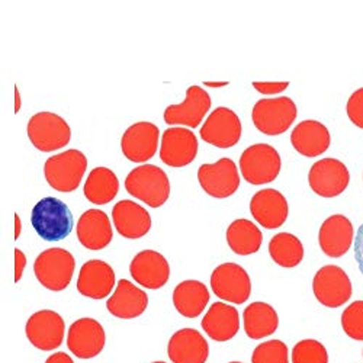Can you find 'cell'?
I'll use <instances>...</instances> for the list:
<instances>
[{"label":"cell","instance_id":"obj_6","mask_svg":"<svg viewBox=\"0 0 363 363\" xmlns=\"http://www.w3.org/2000/svg\"><path fill=\"white\" fill-rule=\"evenodd\" d=\"M26 131L33 145L44 153L66 147L72 138V128L66 119L52 112L35 113L29 119Z\"/></svg>","mask_w":363,"mask_h":363},{"label":"cell","instance_id":"obj_14","mask_svg":"<svg viewBox=\"0 0 363 363\" xmlns=\"http://www.w3.org/2000/svg\"><path fill=\"white\" fill-rule=\"evenodd\" d=\"M106 335L99 321L80 318L74 321L67 335V346L79 359H94L105 347Z\"/></svg>","mask_w":363,"mask_h":363},{"label":"cell","instance_id":"obj_30","mask_svg":"<svg viewBox=\"0 0 363 363\" xmlns=\"http://www.w3.org/2000/svg\"><path fill=\"white\" fill-rule=\"evenodd\" d=\"M227 243L235 255H255L263 243V234L252 221L245 218L235 220L227 230Z\"/></svg>","mask_w":363,"mask_h":363},{"label":"cell","instance_id":"obj_44","mask_svg":"<svg viewBox=\"0 0 363 363\" xmlns=\"http://www.w3.org/2000/svg\"><path fill=\"white\" fill-rule=\"evenodd\" d=\"M230 363H241V362H230Z\"/></svg>","mask_w":363,"mask_h":363},{"label":"cell","instance_id":"obj_9","mask_svg":"<svg viewBox=\"0 0 363 363\" xmlns=\"http://www.w3.org/2000/svg\"><path fill=\"white\" fill-rule=\"evenodd\" d=\"M213 292L223 301L245 304L252 294V282L247 272L235 263L220 264L211 275Z\"/></svg>","mask_w":363,"mask_h":363},{"label":"cell","instance_id":"obj_13","mask_svg":"<svg viewBox=\"0 0 363 363\" xmlns=\"http://www.w3.org/2000/svg\"><path fill=\"white\" fill-rule=\"evenodd\" d=\"M201 138L218 148H230L235 145L241 138L240 118L228 108H217L202 125Z\"/></svg>","mask_w":363,"mask_h":363},{"label":"cell","instance_id":"obj_37","mask_svg":"<svg viewBox=\"0 0 363 363\" xmlns=\"http://www.w3.org/2000/svg\"><path fill=\"white\" fill-rule=\"evenodd\" d=\"M255 89L257 92L263 95H278L284 92L285 89H288L289 83L288 82H278V83H262V82H255L253 83Z\"/></svg>","mask_w":363,"mask_h":363},{"label":"cell","instance_id":"obj_39","mask_svg":"<svg viewBox=\"0 0 363 363\" xmlns=\"http://www.w3.org/2000/svg\"><path fill=\"white\" fill-rule=\"evenodd\" d=\"M25 266H26L25 255L19 249H15V282L21 281Z\"/></svg>","mask_w":363,"mask_h":363},{"label":"cell","instance_id":"obj_36","mask_svg":"<svg viewBox=\"0 0 363 363\" xmlns=\"http://www.w3.org/2000/svg\"><path fill=\"white\" fill-rule=\"evenodd\" d=\"M347 116L352 123L363 130V87L357 89L347 101Z\"/></svg>","mask_w":363,"mask_h":363},{"label":"cell","instance_id":"obj_42","mask_svg":"<svg viewBox=\"0 0 363 363\" xmlns=\"http://www.w3.org/2000/svg\"><path fill=\"white\" fill-rule=\"evenodd\" d=\"M15 221H16V233H15V240L19 237V228H21V223H19V217L15 216Z\"/></svg>","mask_w":363,"mask_h":363},{"label":"cell","instance_id":"obj_41","mask_svg":"<svg viewBox=\"0 0 363 363\" xmlns=\"http://www.w3.org/2000/svg\"><path fill=\"white\" fill-rule=\"evenodd\" d=\"M203 84H206V86H209V87H221V86H225V84H228L227 82H221V83H213V82H205Z\"/></svg>","mask_w":363,"mask_h":363},{"label":"cell","instance_id":"obj_43","mask_svg":"<svg viewBox=\"0 0 363 363\" xmlns=\"http://www.w3.org/2000/svg\"><path fill=\"white\" fill-rule=\"evenodd\" d=\"M153 363H166V362H153Z\"/></svg>","mask_w":363,"mask_h":363},{"label":"cell","instance_id":"obj_1","mask_svg":"<svg viewBox=\"0 0 363 363\" xmlns=\"http://www.w3.org/2000/svg\"><path fill=\"white\" fill-rule=\"evenodd\" d=\"M127 192L151 208H160L170 196V182L163 169L155 164L138 166L125 179Z\"/></svg>","mask_w":363,"mask_h":363},{"label":"cell","instance_id":"obj_2","mask_svg":"<svg viewBox=\"0 0 363 363\" xmlns=\"http://www.w3.org/2000/svg\"><path fill=\"white\" fill-rule=\"evenodd\" d=\"M31 223L37 234L45 241L65 240L74 224L69 206L52 196L38 201L31 213Z\"/></svg>","mask_w":363,"mask_h":363},{"label":"cell","instance_id":"obj_18","mask_svg":"<svg viewBox=\"0 0 363 363\" xmlns=\"http://www.w3.org/2000/svg\"><path fill=\"white\" fill-rule=\"evenodd\" d=\"M130 272L138 285L147 289H160L169 281L170 266L163 255L155 250H143L133 259Z\"/></svg>","mask_w":363,"mask_h":363},{"label":"cell","instance_id":"obj_15","mask_svg":"<svg viewBox=\"0 0 363 363\" xmlns=\"http://www.w3.org/2000/svg\"><path fill=\"white\" fill-rule=\"evenodd\" d=\"M198 155V138L186 128H169L164 131L160 147V159L166 166L185 167Z\"/></svg>","mask_w":363,"mask_h":363},{"label":"cell","instance_id":"obj_23","mask_svg":"<svg viewBox=\"0 0 363 363\" xmlns=\"http://www.w3.org/2000/svg\"><path fill=\"white\" fill-rule=\"evenodd\" d=\"M77 238L89 250H102L112 241V225L108 216L99 209H89L79 218Z\"/></svg>","mask_w":363,"mask_h":363},{"label":"cell","instance_id":"obj_3","mask_svg":"<svg viewBox=\"0 0 363 363\" xmlns=\"http://www.w3.org/2000/svg\"><path fill=\"white\" fill-rule=\"evenodd\" d=\"M87 169V159L79 150H67L45 162L44 174L48 185L58 192H73L79 188Z\"/></svg>","mask_w":363,"mask_h":363},{"label":"cell","instance_id":"obj_22","mask_svg":"<svg viewBox=\"0 0 363 363\" xmlns=\"http://www.w3.org/2000/svg\"><path fill=\"white\" fill-rule=\"evenodd\" d=\"M318 241L324 255L333 259L342 257L352 247L353 224L345 216H333L323 223Z\"/></svg>","mask_w":363,"mask_h":363},{"label":"cell","instance_id":"obj_5","mask_svg":"<svg viewBox=\"0 0 363 363\" xmlns=\"http://www.w3.org/2000/svg\"><path fill=\"white\" fill-rule=\"evenodd\" d=\"M282 167L278 151L269 144H255L243 151L240 170L250 185H266L274 182Z\"/></svg>","mask_w":363,"mask_h":363},{"label":"cell","instance_id":"obj_20","mask_svg":"<svg viewBox=\"0 0 363 363\" xmlns=\"http://www.w3.org/2000/svg\"><path fill=\"white\" fill-rule=\"evenodd\" d=\"M115 285V272L104 260L86 262L79 274L77 291L87 298L104 299L106 298Z\"/></svg>","mask_w":363,"mask_h":363},{"label":"cell","instance_id":"obj_25","mask_svg":"<svg viewBox=\"0 0 363 363\" xmlns=\"http://www.w3.org/2000/svg\"><path fill=\"white\" fill-rule=\"evenodd\" d=\"M112 220L118 233L131 240L144 237L151 228V217L134 201H119L112 209Z\"/></svg>","mask_w":363,"mask_h":363},{"label":"cell","instance_id":"obj_26","mask_svg":"<svg viewBox=\"0 0 363 363\" xmlns=\"http://www.w3.org/2000/svg\"><path fill=\"white\" fill-rule=\"evenodd\" d=\"M330 141L331 138L328 128L314 119L302 121L291 134L294 148L306 157H317L324 155L330 147Z\"/></svg>","mask_w":363,"mask_h":363},{"label":"cell","instance_id":"obj_32","mask_svg":"<svg viewBox=\"0 0 363 363\" xmlns=\"http://www.w3.org/2000/svg\"><path fill=\"white\" fill-rule=\"evenodd\" d=\"M269 253L277 264L291 269L298 266L304 259V246L296 235L279 233L270 240Z\"/></svg>","mask_w":363,"mask_h":363},{"label":"cell","instance_id":"obj_21","mask_svg":"<svg viewBox=\"0 0 363 363\" xmlns=\"http://www.w3.org/2000/svg\"><path fill=\"white\" fill-rule=\"evenodd\" d=\"M167 354L173 363H205L209 346L198 330L182 328L172 336Z\"/></svg>","mask_w":363,"mask_h":363},{"label":"cell","instance_id":"obj_35","mask_svg":"<svg viewBox=\"0 0 363 363\" xmlns=\"http://www.w3.org/2000/svg\"><path fill=\"white\" fill-rule=\"evenodd\" d=\"M342 327L346 335L363 342V301H354L342 314Z\"/></svg>","mask_w":363,"mask_h":363},{"label":"cell","instance_id":"obj_33","mask_svg":"<svg viewBox=\"0 0 363 363\" xmlns=\"http://www.w3.org/2000/svg\"><path fill=\"white\" fill-rule=\"evenodd\" d=\"M292 363H328V352L317 340H301L294 346Z\"/></svg>","mask_w":363,"mask_h":363},{"label":"cell","instance_id":"obj_40","mask_svg":"<svg viewBox=\"0 0 363 363\" xmlns=\"http://www.w3.org/2000/svg\"><path fill=\"white\" fill-rule=\"evenodd\" d=\"M45 363H74L73 359L67 354V353H63V352H58V353H54L51 354Z\"/></svg>","mask_w":363,"mask_h":363},{"label":"cell","instance_id":"obj_8","mask_svg":"<svg viewBox=\"0 0 363 363\" xmlns=\"http://www.w3.org/2000/svg\"><path fill=\"white\" fill-rule=\"evenodd\" d=\"M313 291L321 306L327 308H339L350 299L353 288L347 274L342 267L327 264L315 274Z\"/></svg>","mask_w":363,"mask_h":363},{"label":"cell","instance_id":"obj_4","mask_svg":"<svg viewBox=\"0 0 363 363\" xmlns=\"http://www.w3.org/2000/svg\"><path fill=\"white\" fill-rule=\"evenodd\" d=\"M76 269L73 255L65 249H48L43 252L34 263V274L38 282L54 292L66 289Z\"/></svg>","mask_w":363,"mask_h":363},{"label":"cell","instance_id":"obj_16","mask_svg":"<svg viewBox=\"0 0 363 363\" xmlns=\"http://www.w3.org/2000/svg\"><path fill=\"white\" fill-rule=\"evenodd\" d=\"M211 108V98L199 86H191L186 90L185 101L179 105H170L164 111V123L169 125L199 127L201 121Z\"/></svg>","mask_w":363,"mask_h":363},{"label":"cell","instance_id":"obj_28","mask_svg":"<svg viewBox=\"0 0 363 363\" xmlns=\"http://www.w3.org/2000/svg\"><path fill=\"white\" fill-rule=\"evenodd\" d=\"M209 302L208 288L198 281H185L173 291V306L180 315L196 318Z\"/></svg>","mask_w":363,"mask_h":363},{"label":"cell","instance_id":"obj_7","mask_svg":"<svg viewBox=\"0 0 363 363\" xmlns=\"http://www.w3.org/2000/svg\"><path fill=\"white\" fill-rule=\"evenodd\" d=\"M296 118V105L289 98L259 101L252 112L255 127L266 135H279L289 130Z\"/></svg>","mask_w":363,"mask_h":363},{"label":"cell","instance_id":"obj_29","mask_svg":"<svg viewBox=\"0 0 363 363\" xmlns=\"http://www.w3.org/2000/svg\"><path fill=\"white\" fill-rule=\"evenodd\" d=\"M245 331L253 340H260L274 335L279 325L275 308L266 302H253L243 314Z\"/></svg>","mask_w":363,"mask_h":363},{"label":"cell","instance_id":"obj_12","mask_svg":"<svg viewBox=\"0 0 363 363\" xmlns=\"http://www.w3.org/2000/svg\"><path fill=\"white\" fill-rule=\"evenodd\" d=\"M202 189L213 198L225 199L234 195L240 186V176L231 159H221L214 164H202L198 170Z\"/></svg>","mask_w":363,"mask_h":363},{"label":"cell","instance_id":"obj_19","mask_svg":"<svg viewBox=\"0 0 363 363\" xmlns=\"http://www.w3.org/2000/svg\"><path fill=\"white\" fill-rule=\"evenodd\" d=\"M253 218L264 228L275 230L285 224L289 213L286 198L275 189H262L250 201Z\"/></svg>","mask_w":363,"mask_h":363},{"label":"cell","instance_id":"obj_17","mask_svg":"<svg viewBox=\"0 0 363 363\" xmlns=\"http://www.w3.org/2000/svg\"><path fill=\"white\" fill-rule=\"evenodd\" d=\"M159 128L151 123L131 125L121 140L124 156L134 163H144L153 159L159 145Z\"/></svg>","mask_w":363,"mask_h":363},{"label":"cell","instance_id":"obj_38","mask_svg":"<svg viewBox=\"0 0 363 363\" xmlns=\"http://www.w3.org/2000/svg\"><path fill=\"white\" fill-rule=\"evenodd\" d=\"M354 260L363 275V224L359 227L354 237Z\"/></svg>","mask_w":363,"mask_h":363},{"label":"cell","instance_id":"obj_34","mask_svg":"<svg viewBox=\"0 0 363 363\" xmlns=\"http://www.w3.org/2000/svg\"><path fill=\"white\" fill-rule=\"evenodd\" d=\"M252 363H289L288 346L282 340L264 342L255 349Z\"/></svg>","mask_w":363,"mask_h":363},{"label":"cell","instance_id":"obj_11","mask_svg":"<svg viewBox=\"0 0 363 363\" xmlns=\"http://www.w3.org/2000/svg\"><path fill=\"white\" fill-rule=\"evenodd\" d=\"M350 182L347 167L337 159H323L313 164L308 173L310 188L323 198H336L343 194Z\"/></svg>","mask_w":363,"mask_h":363},{"label":"cell","instance_id":"obj_31","mask_svg":"<svg viewBox=\"0 0 363 363\" xmlns=\"http://www.w3.org/2000/svg\"><path fill=\"white\" fill-rule=\"evenodd\" d=\"M119 191V180L108 167H95L84 184V196L95 205H106L115 199Z\"/></svg>","mask_w":363,"mask_h":363},{"label":"cell","instance_id":"obj_10","mask_svg":"<svg viewBox=\"0 0 363 363\" xmlns=\"http://www.w3.org/2000/svg\"><path fill=\"white\" fill-rule=\"evenodd\" d=\"M66 324L63 317L51 310H43L29 317L25 333L33 346L43 352L55 350L65 340Z\"/></svg>","mask_w":363,"mask_h":363},{"label":"cell","instance_id":"obj_24","mask_svg":"<svg viewBox=\"0 0 363 363\" xmlns=\"http://www.w3.org/2000/svg\"><path fill=\"white\" fill-rule=\"evenodd\" d=\"M148 306L147 294L127 279H121L115 292L106 302L108 311L123 320L140 317Z\"/></svg>","mask_w":363,"mask_h":363},{"label":"cell","instance_id":"obj_27","mask_svg":"<svg viewBox=\"0 0 363 363\" xmlns=\"http://www.w3.org/2000/svg\"><path fill=\"white\" fill-rule=\"evenodd\" d=\"M202 328L213 340L228 342L240 328L238 311L224 302H214L202 318Z\"/></svg>","mask_w":363,"mask_h":363}]
</instances>
